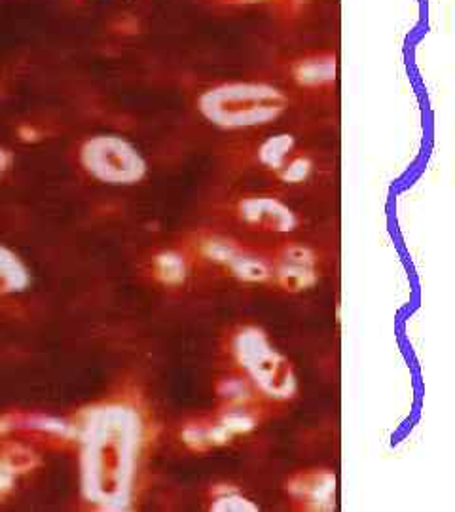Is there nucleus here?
I'll return each instance as SVG.
<instances>
[{"label": "nucleus", "mask_w": 455, "mask_h": 512, "mask_svg": "<svg viewBox=\"0 0 455 512\" xmlns=\"http://www.w3.org/2000/svg\"><path fill=\"white\" fill-rule=\"evenodd\" d=\"M222 2H232V4H255V2H262V0H222Z\"/></svg>", "instance_id": "nucleus-18"}, {"label": "nucleus", "mask_w": 455, "mask_h": 512, "mask_svg": "<svg viewBox=\"0 0 455 512\" xmlns=\"http://www.w3.org/2000/svg\"><path fill=\"white\" fill-rule=\"evenodd\" d=\"M294 80L300 86L315 88L323 86L336 78V59L334 57H308L294 65Z\"/></svg>", "instance_id": "nucleus-9"}, {"label": "nucleus", "mask_w": 455, "mask_h": 512, "mask_svg": "<svg viewBox=\"0 0 455 512\" xmlns=\"http://www.w3.org/2000/svg\"><path fill=\"white\" fill-rule=\"evenodd\" d=\"M239 217L243 222L268 232L287 234L296 228V217L285 203L275 198H247L239 203Z\"/></svg>", "instance_id": "nucleus-5"}, {"label": "nucleus", "mask_w": 455, "mask_h": 512, "mask_svg": "<svg viewBox=\"0 0 455 512\" xmlns=\"http://www.w3.org/2000/svg\"><path fill=\"white\" fill-rule=\"evenodd\" d=\"M277 279L281 287L291 293L306 291L315 285L317 272H315V255L308 247L294 245L281 256V264L277 268Z\"/></svg>", "instance_id": "nucleus-7"}, {"label": "nucleus", "mask_w": 455, "mask_h": 512, "mask_svg": "<svg viewBox=\"0 0 455 512\" xmlns=\"http://www.w3.org/2000/svg\"><path fill=\"white\" fill-rule=\"evenodd\" d=\"M154 270L158 279L165 285H181L186 279V262L179 253H164L154 262Z\"/></svg>", "instance_id": "nucleus-12"}, {"label": "nucleus", "mask_w": 455, "mask_h": 512, "mask_svg": "<svg viewBox=\"0 0 455 512\" xmlns=\"http://www.w3.org/2000/svg\"><path fill=\"white\" fill-rule=\"evenodd\" d=\"M313 171V164H311L310 158H294L289 164L281 165L279 169V177L281 181H285L287 184H300L304 181H308V177Z\"/></svg>", "instance_id": "nucleus-13"}, {"label": "nucleus", "mask_w": 455, "mask_h": 512, "mask_svg": "<svg viewBox=\"0 0 455 512\" xmlns=\"http://www.w3.org/2000/svg\"><path fill=\"white\" fill-rule=\"evenodd\" d=\"M8 164H10V156H8L4 150H0V173L6 171Z\"/></svg>", "instance_id": "nucleus-17"}, {"label": "nucleus", "mask_w": 455, "mask_h": 512, "mask_svg": "<svg viewBox=\"0 0 455 512\" xmlns=\"http://www.w3.org/2000/svg\"><path fill=\"white\" fill-rule=\"evenodd\" d=\"M84 169L101 183L135 184L146 173L141 152L118 135L91 137L80 150Z\"/></svg>", "instance_id": "nucleus-4"}, {"label": "nucleus", "mask_w": 455, "mask_h": 512, "mask_svg": "<svg viewBox=\"0 0 455 512\" xmlns=\"http://www.w3.org/2000/svg\"><path fill=\"white\" fill-rule=\"evenodd\" d=\"M289 490L298 497H306L315 509H332L336 494V476L330 473L298 476L291 482Z\"/></svg>", "instance_id": "nucleus-8"}, {"label": "nucleus", "mask_w": 455, "mask_h": 512, "mask_svg": "<svg viewBox=\"0 0 455 512\" xmlns=\"http://www.w3.org/2000/svg\"><path fill=\"white\" fill-rule=\"evenodd\" d=\"M226 266L234 272L237 279L249 281V283H262L272 277V270L264 260L256 256L241 255L239 251L228 260Z\"/></svg>", "instance_id": "nucleus-11"}, {"label": "nucleus", "mask_w": 455, "mask_h": 512, "mask_svg": "<svg viewBox=\"0 0 455 512\" xmlns=\"http://www.w3.org/2000/svg\"><path fill=\"white\" fill-rule=\"evenodd\" d=\"M88 452L90 461L86 467V490L90 497L95 495L101 476L107 475V494L105 505L116 503L124 507L128 501L135 458L139 452L141 440V420L129 408H109L95 416L90 423L88 433Z\"/></svg>", "instance_id": "nucleus-1"}, {"label": "nucleus", "mask_w": 455, "mask_h": 512, "mask_svg": "<svg viewBox=\"0 0 455 512\" xmlns=\"http://www.w3.org/2000/svg\"><path fill=\"white\" fill-rule=\"evenodd\" d=\"M236 253V247L228 241L213 239V241H207L203 245V255L207 256L209 260H213V262H220V264H228V260Z\"/></svg>", "instance_id": "nucleus-15"}, {"label": "nucleus", "mask_w": 455, "mask_h": 512, "mask_svg": "<svg viewBox=\"0 0 455 512\" xmlns=\"http://www.w3.org/2000/svg\"><path fill=\"white\" fill-rule=\"evenodd\" d=\"M211 509L222 512L258 511V507H256L253 501H249L247 497H243V495H239L237 492L220 495L219 499L213 503Z\"/></svg>", "instance_id": "nucleus-14"}, {"label": "nucleus", "mask_w": 455, "mask_h": 512, "mask_svg": "<svg viewBox=\"0 0 455 512\" xmlns=\"http://www.w3.org/2000/svg\"><path fill=\"white\" fill-rule=\"evenodd\" d=\"M234 351L239 365L247 370L260 391L277 401L291 399L296 391L291 363L273 348L262 330H241L234 340Z\"/></svg>", "instance_id": "nucleus-3"}, {"label": "nucleus", "mask_w": 455, "mask_h": 512, "mask_svg": "<svg viewBox=\"0 0 455 512\" xmlns=\"http://www.w3.org/2000/svg\"><path fill=\"white\" fill-rule=\"evenodd\" d=\"M294 148V137L289 133L273 135L268 141L258 148V160L260 164L270 169H281V165L287 164V158Z\"/></svg>", "instance_id": "nucleus-10"}, {"label": "nucleus", "mask_w": 455, "mask_h": 512, "mask_svg": "<svg viewBox=\"0 0 455 512\" xmlns=\"http://www.w3.org/2000/svg\"><path fill=\"white\" fill-rule=\"evenodd\" d=\"M220 393L226 399H245L247 397V387L239 380H230V382H226L220 387Z\"/></svg>", "instance_id": "nucleus-16"}, {"label": "nucleus", "mask_w": 455, "mask_h": 512, "mask_svg": "<svg viewBox=\"0 0 455 512\" xmlns=\"http://www.w3.org/2000/svg\"><path fill=\"white\" fill-rule=\"evenodd\" d=\"M198 109L219 128H256L277 120L287 109V97L270 84L234 82L207 90Z\"/></svg>", "instance_id": "nucleus-2"}, {"label": "nucleus", "mask_w": 455, "mask_h": 512, "mask_svg": "<svg viewBox=\"0 0 455 512\" xmlns=\"http://www.w3.org/2000/svg\"><path fill=\"white\" fill-rule=\"evenodd\" d=\"M255 429V420L249 414H241L234 412L224 416L222 420L213 425V427H188L182 433V440L196 450H205L211 446H222L226 442L237 437V435H245L249 431Z\"/></svg>", "instance_id": "nucleus-6"}]
</instances>
